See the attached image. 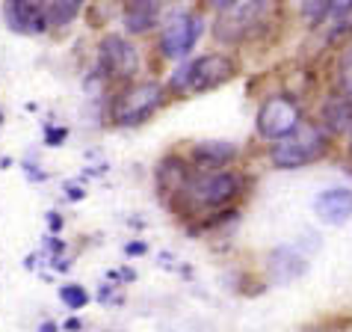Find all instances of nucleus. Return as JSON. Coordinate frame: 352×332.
Returning <instances> with one entry per match:
<instances>
[{"label":"nucleus","instance_id":"obj_17","mask_svg":"<svg viewBox=\"0 0 352 332\" xmlns=\"http://www.w3.org/2000/svg\"><path fill=\"white\" fill-rule=\"evenodd\" d=\"M338 86H340V95L352 101V45L340 54V63H338Z\"/></svg>","mask_w":352,"mask_h":332},{"label":"nucleus","instance_id":"obj_24","mask_svg":"<svg viewBox=\"0 0 352 332\" xmlns=\"http://www.w3.org/2000/svg\"><path fill=\"white\" fill-rule=\"evenodd\" d=\"M314 332H326V329H314Z\"/></svg>","mask_w":352,"mask_h":332},{"label":"nucleus","instance_id":"obj_1","mask_svg":"<svg viewBox=\"0 0 352 332\" xmlns=\"http://www.w3.org/2000/svg\"><path fill=\"white\" fill-rule=\"evenodd\" d=\"M234 74V60L225 54H204L199 60H192L187 65H181L172 74L169 90L175 95H199L208 90H217L219 83H225Z\"/></svg>","mask_w":352,"mask_h":332},{"label":"nucleus","instance_id":"obj_25","mask_svg":"<svg viewBox=\"0 0 352 332\" xmlns=\"http://www.w3.org/2000/svg\"><path fill=\"white\" fill-rule=\"evenodd\" d=\"M349 149H352V143H349Z\"/></svg>","mask_w":352,"mask_h":332},{"label":"nucleus","instance_id":"obj_13","mask_svg":"<svg viewBox=\"0 0 352 332\" xmlns=\"http://www.w3.org/2000/svg\"><path fill=\"white\" fill-rule=\"evenodd\" d=\"M234 154H237V145H234V143H222V140L199 143L192 149V158L201 160L204 166H222V163H228Z\"/></svg>","mask_w":352,"mask_h":332},{"label":"nucleus","instance_id":"obj_4","mask_svg":"<svg viewBox=\"0 0 352 332\" xmlns=\"http://www.w3.org/2000/svg\"><path fill=\"white\" fill-rule=\"evenodd\" d=\"M163 101H166V90L157 81L133 83L119 95V101L113 107V119L119 125H140L151 113H157Z\"/></svg>","mask_w":352,"mask_h":332},{"label":"nucleus","instance_id":"obj_22","mask_svg":"<svg viewBox=\"0 0 352 332\" xmlns=\"http://www.w3.org/2000/svg\"><path fill=\"white\" fill-rule=\"evenodd\" d=\"M208 3H210L213 9H219V12H222V9H225V6H231L234 0H208Z\"/></svg>","mask_w":352,"mask_h":332},{"label":"nucleus","instance_id":"obj_15","mask_svg":"<svg viewBox=\"0 0 352 332\" xmlns=\"http://www.w3.org/2000/svg\"><path fill=\"white\" fill-rule=\"evenodd\" d=\"M187 175H190V172H187V166H184L181 160H163L160 169H157V184H160V190L175 193V190L184 187Z\"/></svg>","mask_w":352,"mask_h":332},{"label":"nucleus","instance_id":"obj_23","mask_svg":"<svg viewBox=\"0 0 352 332\" xmlns=\"http://www.w3.org/2000/svg\"><path fill=\"white\" fill-rule=\"evenodd\" d=\"M42 332H54V324H45V326H42Z\"/></svg>","mask_w":352,"mask_h":332},{"label":"nucleus","instance_id":"obj_2","mask_svg":"<svg viewBox=\"0 0 352 332\" xmlns=\"http://www.w3.org/2000/svg\"><path fill=\"white\" fill-rule=\"evenodd\" d=\"M326 152V134L314 125H296L290 134H285L270 149V160L278 169H299V166L314 163Z\"/></svg>","mask_w":352,"mask_h":332},{"label":"nucleus","instance_id":"obj_18","mask_svg":"<svg viewBox=\"0 0 352 332\" xmlns=\"http://www.w3.org/2000/svg\"><path fill=\"white\" fill-rule=\"evenodd\" d=\"M60 300L68 309H83L86 302H89V294H86L80 285H65V288H60Z\"/></svg>","mask_w":352,"mask_h":332},{"label":"nucleus","instance_id":"obj_14","mask_svg":"<svg viewBox=\"0 0 352 332\" xmlns=\"http://www.w3.org/2000/svg\"><path fill=\"white\" fill-rule=\"evenodd\" d=\"M83 0H51V6L45 9V27H68L80 15Z\"/></svg>","mask_w":352,"mask_h":332},{"label":"nucleus","instance_id":"obj_20","mask_svg":"<svg viewBox=\"0 0 352 332\" xmlns=\"http://www.w3.org/2000/svg\"><path fill=\"white\" fill-rule=\"evenodd\" d=\"M326 12H331V15H349L352 12V0H329Z\"/></svg>","mask_w":352,"mask_h":332},{"label":"nucleus","instance_id":"obj_6","mask_svg":"<svg viewBox=\"0 0 352 332\" xmlns=\"http://www.w3.org/2000/svg\"><path fill=\"white\" fill-rule=\"evenodd\" d=\"M201 30H204V18L199 12H178L163 27V36H160L163 56L166 60H184L195 48V42H199Z\"/></svg>","mask_w":352,"mask_h":332},{"label":"nucleus","instance_id":"obj_19","mask_svg":"<svg viewBox=\"0 0 352 332\" xmlns=\"http://www.w3.org/2000/svg\"><path fill=\"white\" fill-rule=\"evenodd\" d=\"M302 9H305V15L311 21H320L329 9V0H302Z\"/></svg>","mask_w":352,"mask_h":332},{"label":"nucleus","instance_id":"obj_21","mask_svg":"<svg viewBox=\"0 0 352 332\" xmlns=\"http://www.w3.org/2000/svg\"><path fill=\"white\" fill-rule=\"evenodd\" d=\"M63 136H65V131H51V134H47V140H51V145H60Z\"/></svg>","mask_w":352,"mask_h":332},{"label":"nucleus","instance_id":"obj_8","mask_svg":"<svg viewBox=\"0 0 352 332\" xmlns=\"http://www.w3.org/2000/svg\"><path fill=\"white\" fill-rule=\"evenodd\" d=\"M299 125V104L285 98V95H272L261 104L258 110V131L263 140H281Z\"/></svg>","mask_w":352,"mask_h":332},{"label":"nucleus","instance_id":"obj_5","mask_svg":"<svg viewBox=\"0 0 352 332\" xmlns=\"http://www.w3.org/2000/svg\"><path fill=\"white\" fill-rule=\"evenodd\" d=\"M267 12H270V0H234L231 6L222 9L217 21V39H222V42H240L255 27L263 24Z\"/></svg>","mask_w":352,"mask_h":332},{"label":"nucleus","instance_id":"obj_12","mask_svg":"<svg viewBox=\"0 0 352 332\" xmlns=\"http://www.w3.org/2000/svg\"><path fill=\"white\" fill-rule=\"evenodd\" d=\"M160 3L163 0H131L128 9H124V27L131 33H145L157 24L160 15Z\"/></svg>","mask_w":352,"mask_h":332},{"label":"nucleus","instance_id":"obj_10","mask_svg":"<svg viewBox=\"0 0 352 332\" xmlns=\"http://www.w3.org/2000/svg\"><path fill=\"white\" fill-rule=\"evenodd\" d=\"M308 270V261L299 256V252H293L287 247H281L272 252L270 258V276L276 285H287V282H293L296 276H302V273Z\"/></svg>","mask_w":352,"mask_h":332},{"label":"nucleus","instance_id":"obj_9","mask_svg":"<svg viewBox=\"0 0 352 332\" xmlns=\"http://www.w3.org/2000/svg\"><path fill=\"white\" fill-rule=\"evenodd\" d=\"M314 211L326 226H344L352 217V190L349 187H329L314 199Z\"/></svg>","mask_w":352,"mask_h":332},{"label":"nucleus","instance_id":"obj_11","mask_svg":"<svg viewBox=\"0 0 352 332\" xmlns=\"http://www.w3.org/2000/svg\"><path fill=\"white\" fill-rule=\"evenodd\" d=\"M6 18L18 33L45 30V12H38L30 0H6Z\"/></svg>","mask_w":352,"mask_h":332},{"label":"nucleus","instance_id":"obj_7","mask_svg":"<svg viewBox=\"0 0 352 332\" xmlns=\"http://www.w3.org/2000/svg\"><path fill=\"white\" fill-rule=\"evenodd\" d=\"M98 60H101L104 74H110L113 81H131L140 72V51L131 39L119 33L104 36L101 48H98Z\"/></svg>","mask_w":352,"mask_h":332},{"label":"nucleus","instance_id":"obj_16","mask_svg":"<svg viewBox=\"0 0 352 332\" xmlns=\"http://www.w3.org/2000/svg\"><path fill=\"white\" fill-rule=\"evenodd\" d=\"M326 122L331 131H344L346 125L352 122V101L344 98V95H338L335 101H329L326 107Z\"/></svg>","mask_w":352,"mask_h":332},{"label":"nucleus","instance_id":"obj_3","mask_svg":"<svg viewBox=\"0 0 352 332\" xmlns=\"http://www.w3.org/2000/svg\"><path fill=\"white\" fill-rule=\"evenodd\" d=\"M181 190L199 208H219V205L231 202L240 193V178L228 169H204V172L187 175Z\"/></svg>","mask_w":352,"mask_h":332}]
</instances>
